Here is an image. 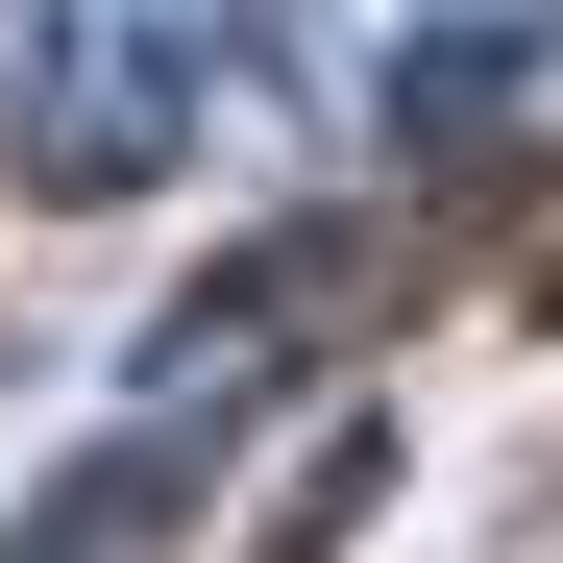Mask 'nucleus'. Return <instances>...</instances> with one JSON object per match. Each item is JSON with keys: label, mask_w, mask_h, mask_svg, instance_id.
<instances>
[]
</instances>
